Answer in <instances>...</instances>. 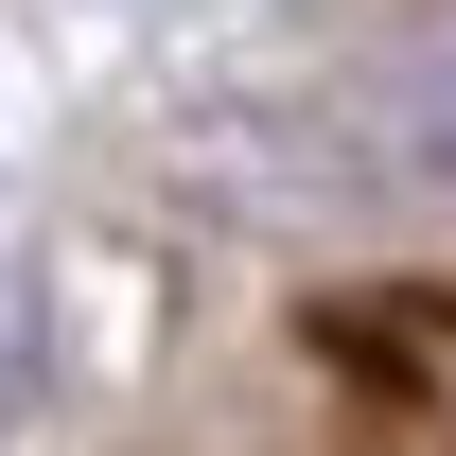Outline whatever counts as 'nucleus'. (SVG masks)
Here are the masks:
<instances>
[{"label":"nucleus","instance_id":"obj_1","mask_svg":"<svg viewBox=\"0 0 456 456\" xmlns=\"http://www.w3.org/2000/svg\"><path fill=\"white\" fill-rule=\"evenodd\" d=\"M316 141H334L351 193H387V211H456V18H439V36H387V53L316 106Z\"/></svg>","mask_w":456,"mask_h":456}]
</instances>
